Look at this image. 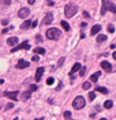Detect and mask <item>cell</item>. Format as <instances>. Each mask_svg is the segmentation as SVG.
I'll return each mask as SVG.
<instances>
[{"label": "cell", "mask_w": 116, "mask_h": 120, "mask_svg": "<svg viewBox=\"0 0 116 120\" xmlns=\"http://www.w3.org/2000/svg\"><path fill=\"white\" fill-rule=\"evenodd\" d=\"M107 11H111L112 13H116V6L108 0H103V6L101 9V15H104Z\"/></svg>", "instance_id": "1"}, {"label": "cell", "mask_w": 116, "mask_h": 120, "mask_svg": "<svg viewBox=\"0 0 116 120\" xmlns=\"http://www.w3.org/2000/svg\"><path fill=\"white\" fill-rule=\"evenodd\" d=\"M77 12H78V6L74 4H69L64 7V15L67 18L73 17Z\"/></svg>", "instance_id": "2"}, {"label": "cell", "mask_w": 116, "mask_h": 120, "mask_svg": "<svg viewBox=\"0 0 116 120\" xmlns=\"http://www.w3.org/2000/svg\"><path fill=\"white\" fill-rule=\"evenodd\" d=\"M61 34V30H59L57 28H50L46 32V37L50 40H58Z\"/></svg>", "instance_id": "3"}, {"label": "cell", "mask_w": 116, "mask_h": 120, "mask_svg": "<svg viewBox=\"0 0 116 120\" xmlns=\"http://www.w3.org/2000/svg\"><path fill=\"white\" fill-rule=\"evenodd\" d=\"M85 100H84V98H83V97H76L75 98H74V100L73 101V107L74 109H76V110H79V109H82V108H84V106H85Z\"/></svg>", "instance_id": "4"}, {"label": "cell", "mask_w": 116, "mask_h": 120, "mask_svg": "<svg viewBox=\"0 0 116 120\" xmlns=\"http://www.w3.org/2000/svg\"><path fill=\"white\" fill-rule=\"evenodd\" d=\"M30 48H31V46L28 44V42H27V41H24V42H23L22 43H20L19 45L16 46L15 48H13L10 52H16V51H19V50H21V49H24V50H29Z\"/></svg>", "instance_id": "5"}, {"label": "cell", "mask_w": 116, "mask_h": 120, "mask_svg": "<svg viewBox=\"0 0 116 120\" xmlns=\"http://www.w3.org/2000/svg\"><path fill=\"white\" fill-rule=\"evenodd\" d=\"M19 94V91H6L4 92V96L10 98V99H13L15 101H17V98H16V96Z\"/></svg>", "instance_id": "6"}, {"label": "cell", "mask_w": 116, "mask_h": 120, "mask_svg": "<svg viewBox=\"0 0 116 120\" xmlns=\"http://www.w3.org/2000/svg\"><path fill=\"white\" fill-rule=\"evenodd\" d=\"M44 72V67H39V68H37L36 72V76H35V79H36V82L40 81V79H41L42 76H43Z\"/></svg>", "instance_id": "7"}, {"label": "cell", "mask_w": 116, "mask_h": 120, "mask_svg": "<svg viewBox=\"0 0 116 120\" xmlns=\"http://www.w3.org/2000/svg\"><path fill=\"white\" fill-rule=\"evenodd\" d=\"M30 15V10L26 7H23L19 10L18 12V16L20 18H25L26 16H28Z\"/></svg>", "instance_id": "8"}, {"label": "cell", "mask_w": 116, "mask_h": 120, "mask_svg": "<svg viewBox=\"0 0 116 120\" xmlns=\"http://www.w3.org/2000/svg\"><path fill=\"white\" fill-rule=\"evenodd\" d=\"M53 20H54V15H53V14L52 13H48V14H46V15L44 16L43 20V24H52V22H53Z\"/></svg>", "instance_id": "9"}, {"label": "cell", "mask_w": 116, "mask_h": 120, "mask_svg": "<svg viewBox=\"0 0 116 120\" xmlns=\"http://www.w3.org/2000/svg\"><path fill=\"white\" fill-rule=\"evenodd\" d=\"M101 66H102V68H103L106 72L112 71V65H111L110 62H108L107 60L102 61V62H101Z\"/></svg>", "instance_id": "10"}, {"label": "cell", "mask_w": 116, "mask_h": 120, "mask_svg": "<svg viewBox=\"0 0 116 120\" xmlns=\"http://www.w3.org/2000/svg\"><path fill=\"white\" fill-rule=\"evenodd\" d=\"M29 65H30V63H29L28 61H25L24 60L21 59V60H18V63H17V65L16 67L17 69H24V68L29 67Z\"/></svg>", "instance_id": "11"}, {"label": "cell", "mask_w": 116, "mask_h": 120, "mask_svg": "<svg viewBox=\"0 0 116 120\" xmlns=\"http://www.w3.org/2000/svg\"><path fill=\"white\" fill-rule=\"evenodd\" d=\"M6 42H7V44L10 45V46H15V45H16L17 42H18V38H17V37H10V38H8V39L6 40Z\"/></svg>", "instance_id": "12"}, {"label": "cell", "mask_w": 116, "mask_h": 120, "mask_svg": "<svg viewBox=\"0 0 116 120\" xmlns=\"http://www.w3.org/2000/svg\"><path fill=\"white\" fill-rule=\"evenodd\" d=\"M102 29V26L101 25H99V24H95V25H93L92 27V29H91V33H90V34L91 35H95L96 34H98L100 31Z\"/></svg>", "instance_id": "13"}, {"label": "cell", "mask_w": 116, "mask_h": 120, "mask_svg": "<svg viewBox=\"0 0 116 120\" xmlns=\"http://www.w3.org/2000/svg\"><path fill=\"white\" fill-rule=\"evenodd\" d=\"M31 91H24L23 92L22 94H21V99L22 100H27V99H29L31 98Z\"/></svg>", "instance_id": "14"}, {"label": "cell", "mask_w": 116, "mask_h": 120, "mask_svg": "<svg viewBox=\"0 0 116 120\" xmlns=\"http://www.w3.org/2000/svg\"><path fill=\"white\" fill-rule=\"evenodd\" d=\"M101 74H102V72L98 71H96L94 74H92V75H91V76H90V79L92 80V82H96V81H97V79H98V78L101 76Z\"/></svg>", "instance_id": "15"}, {"label": "cell", "mask_w": 116, "mask_h": 120, "mask_svg": "<svg viewBox=\"0 0 116 120\" xmlns=\"http://www.w3.org/2000/svg\"><path fill=\"white\" fill-rule=\"evenodd\" d=\"M31 20H26L25 22H24L23 24L20 25V28L21 29H23V30H26V29H28L29 28V26L31 25Z\"/></svg>", "instance_id": "16"}, {"label": "cell", "mask_w": 116, "mask_h": 120, "mask_svg": "<svg viewBox=\"0 0 116 120\" xmlns=\"http://www.w3.org/2000/svg\"><path fill=\"white\" fill-rule=\"evenodd\" d=\"M80 69H81V64L80 63H75L74 65H73V67L72 68V70H71V72H69V75H72L73 73H74V72L78 71Z\"/></svg>", "instance_id": "17"}, {"label": "cell", "mask_w": 116, "mask_h": 120, "mask_svg": "<svg viewBox=\"0 0 116 120\" xmlns=\"http://www.w3.org/2000/svg\"><path fill=\"white\" fill-rule=\"evenodd\" d=\"M95 90L101 92V93H103V94H108V90L105 87H96Z\"/></svg>", "instance_id": "18"}, {"label": "cell", "mask_w": 116, "mask_h": 120, "mask_svg": "<svg viewBox=\"0 0 116 120\" xmlns=\"http://www.w3.org/2000/svg\"><path fill=\"white\" fill-rule=\"evenodd\" d=\"M61 25L63 26V28L66 31V32H68V31L70 30V25H69V24H68L67 22H65V21L62 20V21H61Z\"/></svg>", "instance_id": "19"}, {"label": "cell", "mask_w": 116, "mask_h": 120, "mask_svg": "<svg viewBox=\"0 0 116 120\" xmlns=\"http://www.w3.org/2000/svg\"><path fill=\"white\" fill-rule=\"evenodd\" d=\"M35 53H39V54H44L45 53V50L42 47H37V48L34 49V51H33Z\"/></svg>", "instance_id": "20"}, {"label": "cell", "mask_w": 116, "mask_h": 120, "mask_svg": "<svg viewBox=\"0 0 116 120\" xmlns=\"http://www.w3.org/2000/svg\"><path fill=\"white\" fill-rule=\"evenodd\" d=\"M107 40V36L104 35V34H100V35H98L97 37V42H103L104 41H106Z\"/></svg>", "instance_id": "21"}, {"label": "cell", "mask_w": 116, "mask_h": 120, "mask_svg": "<svg viewBox=\"0 0 116 120\" xmlns=\"http://www.w3.org/2000/svg\"><path fill=\"white\" fill-rule=\"evenodd\" d=\"M112 105H113V102H112V100H106L104 104V108H107V109H110V108L112 107Z\"/></svg>", "instance_id": "22"}, {"label": "cell", "mask_w": 116, "mask_h": 120, "mask_svg": "<svg viewBox=\"0 0 116 120\" xmlns=\"http://www.w3.org/2000/svg\"><path fill=\"white\" fill-rule=\"evenodd\" d=\"M90 88H91V83L88 82V81H86V82H84V83L83 84V89H84V90H89Z\"/></svg>", "instance_id": "23"}, {"label": "cell", "mask_w": 116, "mask_h": 120, "mask_svg": "<svg viewBox=\"0 0 116 120\" xmlns=\"http://www.w3.org/2000/svg\"><path fill=\"white\" fill-rule=\"evenodd\" d=\"M54 82H55V79L52 78V77H50L46 79V84L49 85V86H51V85L54 84Z\"/></svg>", "instance_id": "24"}, {"label": "cell", "mask_w": 116, "mask_h": 120, "mask_svg": "<svg viewBox=\"0 0 116 120\" xmlns=\"http://www.w3.org/2000/svg\"><path fill=\"white\" fill-rule=\"evenodd\" d=\"M114 31H115L114 26H113L112 24H109V25H108V32L111 33V34H113V33H114Z\"/></svg>", "instance_id": "25"}, {"label": "cell", "mask_w": 116, "mask_h": 120, "mask_svg": "<svg viewBox=\"0 0 116 120\" xmlns=\"http://www.w3.org/2000/svg\"><path fill=\"white\" fill-rule=\"evenodd\" d=\"M88 96H89V99H90V101H92V100L95 98L96 95L94 94V92H90V93L88 94Z\"/></svg>", "instance_id": "26"}, {"label": "cell", "mask_w": 116, "mask_h": 120, "mask_svg": "<svg viewBox=\"0 0 116 120\" xmlns=\"http://www.w3.org/2000/svg\"><path fill=\"white\" fill-rule=\"evenodd\" d=\"M71 115H72V113L70 111H65L64 113V116L65 119H68V118H71Z\"/></svg>", "instance_id": "27"}, {"label": "cell", "mask_w": 116, "mask_h": 120, "mask_svg": "<svg viewBox=\"0 0 116 120\" xmlns=\"http://www.w3.org/2000/svg\"><path fill=\"white\" fill-rule=\"evenodd\" d=\"M85 71H86V67L84 66L82 69H81V71H80V77H84V76Z\"/></svg>", "instance_id": "28"}, {"label": "cell", "mask_w": 116, "mask_h": 120, "mask_svg": "<svg viewBox=\"0 0 116 120\" xmlns=\"http://www.w3.org/2000/svg\"><path fill=\"white\" fill-rule=\"evenodd\" d=\"M1 2H2L4 5H6V6L11 5V0H1Z\"/></svg>", "instance_id": "29"}, {"label": "cell", "mask_w": 116, "mask_h": 120, "mask_svg": "<svg viewBox=\"0 0 116 120\" xmlns=\"http://www.w3.org/2000/svg\"><path fill=\"white\" fill-rule=\"evenodd\" d=\"M37 89H38V87H37L36 85H30L31 92H32V91H36V90H37Z\"/></svg>", "instance_id": "30"}, {"label": "cell", "mask_w": 116, "mask_h": 120, "mask_svg": "<svg viewBox=\"0 0 116 120\" xmlns=\"http://www.w3.org/2000/svg\"><path fill=\"white\" fill-rule=\"evenodd\" d=\"M64 58L63 57V58H61L60 60H58V64H57V65H58V67H61L62 65L64 64Z\"/></svg>", "instance_id": "31"}, {"label": "cell", "mask_w": 116, "mask_h": 120, "mask_svg": "<svg viewBox=\"0 0 116 120\" xmlns=\"http://www.w3.org/2000/svg\"><path fill=\"white\" fill-rule=\"evenodd\" d=\"M36 42H43V39H42V37H41V35H40V34H36Z\"/></svg>", "instance_id": "32"}, {"label": "cell", "mask_w": 116, "mask_h": 120, "mask_svg": "<svg viewBox=\"0 0 116 120\" xmlns=\"http://www.w3.org/2000/svg\"><path fill=\"white\" fill-rule=\"evenodd\" d=\"M31 60H33V61H38V60H39V57L36 56H36H33V57L31 58Z\"/></svg>", "instance_id": "33"}, {"label": "cell", "mask_w": 116, "mask_h": 120, "mask_svg": "<svg viewBox=\"0 0 116 120\" xmlns=\"http://www.w3.org/2000/svg\"><path fill=\"white\" fill-rule=\"evenodd\" d=\"M37 24H38V20H35L34 21V23L32 24V28H35V27H36V25H37Z\"/></svg>", "instance_id": "34"}, {"label": "cell", "mask_w": 116, "mask_h": 120, "mask_svg": "<svg viewBox=\"0 0 116 120\" xmlns=\"http://www.w3.org/2000/svg\"><path fill=\"white\" fill-rule=\"evenodd\" d=\"M83 15H84V16L86 18H90V15H89V14L86 12V11H84V13H83Z\"/></svg>", "instance_id": "35"}, {"label": "cell", "mask_w": 116, "mask_h": 120, "mask_svg": "<svg viewBox=\"0 0 116 120\" xmlns=\"http://www.w3.org/2000/svg\"><path fill=\"white\" fill-rule=\"evenodd\" d=\"M7 24H8V20H7V19L2 20V24H3V25H6Z\"/></svg>", "instance_id": "36"}, {"label": "cell", "mask_w": 116, "mask_h": 120, "mask_svg": "<svg viewBox=\"0 0 116 120\" xmlns=\"http://www.w3.org/2000/svg\"><path fill=\"white\" fill-rule=\"evenodd\" d=\"M14 107V104H12V103H8L7 104V106H6V109H9V108H11Z\"/></svg>", "instance_id": "37"}, {"label": "cell", "mask_w": 116, "mask_h": 120, "mask_svg": "<svg viewBox=\"0 0 116 120\" xmlns=\"http://www.w3.org/2000/svg\"><path fill=\"white\" fill-rule=\"evenodd\" d=\"M61 88H63V83L60 81V82H59V85H58V88H56V90H60Z\"/></svg>", "instance_id": "38"}, {"label": "cell", "mask_w": 116, "mask_h": 120, "mask_svg": "<svg viewBox=\"0 0 116 120\" xmlns=\"http://www.w3.org/2000/svg\"><path fill=\"white\" fill-rule=\"evenodd\" d=\"M47 2H48L49 6H54V4H55V3H54V2H52L51 0H47Z\"/></svg>", "instance_id": "39"}, {"label": "cell", "mask_w": 116, "mask_h": 120, "mask_svg": "<svg viewBox=\"0 0 116 120\" xmlns=\"http://www.w3.org/2000/svg\"><path fill=\"white\" fill-rule=\"evenodd\" d=\"M35 1H36V0H28V4H29V5H33V4L35 3Z\"/></svg>", "instance_id": "40"}, {"label": "cell", "mask_w": 116, "mask_h": 120, "mask_svg": "<svg viewBox=\"0 0 116 120\" xmlns=\"http://www.w3.org/2000/svg\"><path fill=\"white\" fill-rule=\"evenodd\" d=\"M7 32H8V29L6 28V29H4V30L2 31V34H6V33H7Z\"/></svg>", "instance_id": "41"}, {"label": "cell", "mask_w": 116, "mask_h": 120, "mask_svg": "<svg viewBox=\"0 0 116 120\" xmlns=\"http://www.w3.org/2000/svg\"><path fill=\"white\" fill-rule=\"evenodd\" d=\"M112 57H113L114 60H116V52H114L112 53Z\"/></svg>", "instance_id": "42"}, {"label": "cell", "mask_w": 116, "mask_h": 120, "mask_svg": "<svg viewBox=\"0 0 116 120\" xmlns=\"http://www.w3.org/2000/svg\"><path fill=\"white\" fill-rule=\"evenodd\" d=\"M84 37H85V35H84V34H83V33H82V34H81V39H84Z\"/></svg>", "instance_id": "43"}, {"label": "cell", "mask_w": 116, "mask_h": 120, "mask_svg": "<svg viewBox=\"0 0 116 120\" xmlns=\"http://www.w3.org/2000/svg\"><path fill=\"white\" fill-rule=\"evenodd\" d=\"M86 25H87V24H86V23H82V24H81V26H82V27L86 26Z\"/></svg>", "instance_id": "44"}, {"label": "cell", "mask_w": 116, "mask_h": 120, "mask_svg": "<svg viewBox=\"0 0 116 120\" xmlns=\"http://www.w3.org/2000/svg\"><path fill=\"white\" fill-rule=\"evenodd\" d=\"M110 47H111V48H112V49H113V48H115L116 46H115V45H114V44H112V45H111Z\"/></svg>", "instance_id": "45"}, {"label": "cell", "mask_w": 116, "mask_h": 120, "mask_svg": "<svg viewBox=\"0 0 116 120\" xmlns=\"http://www.w3.org/2000/svg\"><path fill=\"white\" fill-rule=\"evenodd\" d=\"M4 83V79H0V84H3Z\"/></svg>", "instance_id": "46"}, {"label": "cell", "mask_w": 116, "mask_h": 120, "mask_svg": "<svg viewBox=\"0 0 116 120\" xmlns=\"http://www.w3.org/2000/svg\"><path fill=\"white\" fill-rule=\"evenodd\" d=\"M35 120H44V117H41V118H36Z\"/></svg>", "instance_id": "47"}, {"label": "cell", "mask_w": 116, "mask_h": 120, "mask_svg": "<svg viewBox=\"0 0 116 120\" xmlns=\"http://www.w3.org/2000/svg\"><path fill=\"white\" fill-rule=\"evenodd\" d=\"M14 120H18V117H16V118H14Z\"/></svg>", "instance_id": "48"}, {"label": "cell", "mask_w": 116, "mask_h": 120, "mask_svg": "<svg viewBox=\"0 0 116 120\" xmlns=\"http://www.w3.org/2000/svg\"><path fill=\"white\" fill-rule=\"evenodd\" d=\"M101 120H107L106 118H101Z\"/></svg>", "instance_id": "49"}]
</instances>
